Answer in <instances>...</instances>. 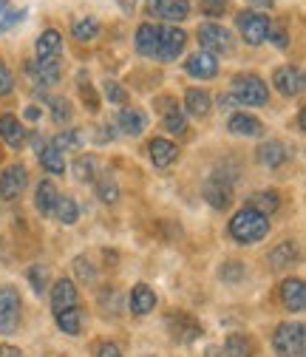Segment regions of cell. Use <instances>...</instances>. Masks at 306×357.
I'll return each instance as SVG.
<instances>
[{"label": "cell", "instance_id": "1", "mask_svg": "<svg viewBox=\"0 0 306 357\" xmlns=\"http://www.w3.org/2000/svg\"><path fill=\"white\" fill-rule=\"evenodd\" d=\"M270 233V218L261 215L258 210H252L250 204L241 207L233 218H230V236L238 241V244H255L261 238H267Z\"/></svg>", "mask_w": 306, "mask_h": 357}, {"label": "cell", "instance_id": "2", "mask_svg": "<svg viewBox=\"0 0 306 357\" xmlns=\"http://www.w3.org/2000/svg\"><path fill=\"white\" fill-rule=\"evenodd\" d=\"M233 97L238 105H264L270 100V88L255 74H238L233 79Z\"/></svg>", "mask_w": 306, "mask_h": 357}, {"label": "cell", "instance_id": "3", "mask_svg": "<svg viewBox=\"0 0 306 357\" xmlns=\"http://www.w3.org/2000/svg\"><path fill=\"white\" fill-rule=\"evenodd\" d=\"M303 343H306L303 324H281L273 335V346L278 357H303Z\"/></svg>", "mask_w": 306, "mask_h": 357}, {"label": "cell", "instance_id": "4", "mask_svg": "<svg viewBox=\"0 0 306 357\" xmlns=\"http://www.w3.org/2000/svg\"><path fill=\"white\" fill-rule=\"evenodd\" d=\"M199 46L201 52L207 54H233L236 49V43H233V34L224 29V26H218V23H201L199 26Z\"/></svg>", "mask_w": 306, "mask_h": 357}, {"label": "cell", "instance_id": "5", "mask_svg": "<svg viewBox=\"0 0 306 357\" xmlns=\"http://www.w3.org/2000/svg\"><path fill=\"white\" fill-rule=\"evenodd\" d=\"M236 26H238L241 37L250 43V46H261V43H264L270 37V31H273V23H270L267 15H258V12H250V9L238 12Z\"/></svg>", "mask_w": 306, "mask_h": 357}, {"label": "cell", "instance_id": "6", "mask_svg": "<svg viewBox=\"0 0 306 357\" xmlns=\"http://www.w3.org/2000/svg\"><path fill=\"white\" fill-rule=\"evenodd\" d=\"M20 324V292L15 287H0V335H12Z\"/></svg>", "mask_w": 306, "mask_h": 357}, {"label": "cell", "instance_id": "7", "mask_svg": "<svg viewBox=\"0 0 306 357\" xmlns=\"http://www.w3.org/2000/svg\"><path fill=\"white\" fill-rule=\"evenodd\" d=\"M201 193H204L207 204H210V207H215V210H227V207L233 204V182H230L227 176L213 173V176L207 178V182H204Z\"/></svg>", "mask_w": 306, "mask_h": 357}, {"label": "cell", "instance_id": "8", "mask_svg": "<svg viewBox=\"0 0 306 357\" xmlns=\"http://www.w3.org/2000/svg\"><path fill=\"white\" fill-rule=\"evenodd\" d=\"M185 43H188V34L182 31V29H176V26H170V29H162V34H159V52H156V57L162 60V63H173L182 52H185Z\"/></svg>", "mask_w": 306, "mask_h": 357}, {"label": "cell", "instance_id": "9", "mask_svg": "<svg viewBox=\"0 0 306 357\" xmlns=\"http://www.w3.org/2000/svg\"><path fill=\"white\" fill-rule=\"evenodd\" d=\"M29 185V173L23 165H9L3 170V176H0V199L6 202H15Z\"/></svg>", "mask_w": 306, "mask_h": 357}, {"label": "cell", "instance_id": "10", "mask_svg": "<svg viewBox=\"0 0 306 357\" xmlns=\"http://www.w3.org/2000/svg\"><path fill=\"white\" fill-rule=\"evenodd\" d=\"M167 329H170L173 340H179V343H193L201 335L199 321H193L188 312H173V315L167 318Z\"/></svg>", "mask_w": 306, "mask_h": 357}, {"label": "cell", "instance_id": "11", "mask_svg": "<svg viewBox=\"0 0 306 357\" xmlns=\"http://www.w3.org/2000/svg\"><path fill=\"white\" fill-rule=\"evenodd\" d=\"M273 85L278 88V94H284V97H298L303 91V74L295 66H281L273 74Z\"/></svg>", "mask_w": 306, "mask_h": 357}, {"label": "cell", "instance_id": "12", "mask_svg": "<svg viewBox=\"0 0 306 357\" xmlns=\"http://www.w3.org/2000/svg\"><path fill=\"white\" fill-rule=\"evenodd\" d=\"M0 139H3L12 151H20L26 145V128L20 125V119L15 114L0 116Z\"/></svg>", "mask_w": 306, "mask_h": 357}, {"label": "cell", "instance_id": "13", "mask_svg": "<svg viewBox=\"0 0 306 357\" xmlns=\"http://www.w3.org/2000/svg\"><path fill=\"white\" fill-rule=\"evenodd\" d=\"M185 71L190 77H196V79H213L218 74V60L213 54H207V52H196L193 57H188Z\"/></svg>", "mask_w": 306, "mask_h": 357}, {"label": "cell", "instance_id": "14", "mask_svg": "<svg viewBox=\"0 0 306 357\" xmlns=\"http://www.w3.org/2000/svg\"><path fill=\"white\" fill-rule=\"evenodd\" d=\"M116 125H119V130L125 133V137H142L145 128H148V116L139 108H122Z\"/></svg>", "mask_w": 306, "mask_h": 357}, {"label": "cell", "instance_id": "15", "mask_svg": "<svg viewBox=\"0 0 306 357\" xmlns=\"http://www.w3.org/2000/svg\"><path fill=\"white\" fill-rule=\"evenodd\" d=\"M34 52H37V60H57L63 52V34L57 29H46L37 37Z\"/></svg>", "mask_w": 306, "mask_h": 357}, {"label": "cell", "instance_id": "16", "mask_svg": "<svg viewBox=\"0 0 306 357\" xmlns=\"http://www.w3.org/2000/svg\"><path fill=\"white\" fill-rule=\"evenodd\" d=\"M151 15H159V17L170 20V23L188 20L190 3H188V0H156V3H151Z\"/></svg>", "mask_w": 306, "mask_h": 357}, {"label": "cell", "instance_id": "17", "mask_svg": "<svg viewBox=\"0 0 306 357\" xmlns=\"http://www.w3.org/2000/svg\"><path fill=\"white\" fill-rule=\"evenodd\" d=\"M26 71H29V77H34V82L37 85H54L57 79H60V63L57 60H34V63H29L26 66Z\"/></svg>", "mask_w": 306, "mask_h": 357}, {"label": "cell", "instance_id": "18", "mask_svg": "<svg viewBox=\"0 0 306 357\" xmlns=\"http://www.w3.org/2000/svg\"><path fill=\"white\" fill-rule=\"evenodd\" d=\"M227 130L236 133V137H261L264 133V122L252 114H233L227 122Z\"/></svg>", "mask_w": 306, "mask_h": 357}, {"label": "cell", "instance_id": "19", "mask_svg": "<svg viewBox=\"0 0 306 357\" xmlns=\"http://www.w3.org/2000/svg\"><path fill=\"white\" fill-rule=\"evenodd\" d=\"M57 199H60V193H57L54 182H52V178H43V182L37 185V193H34V207H37V213H40V215H52L54 207H57Z\"/></svg>", "mask_w": 306, "mask_h": 357}, {"label": "cell", "instance_id": "20", "mask_svg": "<svg viewBox=\"0 0 306 357\" xmlns=\"http://www.w3.org/2000/svg\"><path fill=\"white\" fill-rule=\"evenodd\" d=\"M159 34H162V29L153 26V23H142L137 29V52L142 57H156V52H159Z\"/></svg>", "mask_w": 306, "mask_h": 357}, {"label": "cell", "instance_id": "21", "mask_svg": "<svg viewBox=\"0 0 306 357\" xmlns=\"http://www.w3.org/2000/svg\"><path fill=\"white\" fill-rule=\"evenodd\" d=\"M281 301L289 312H300L306 306V289H303V281L300 278H286L281 284Z\"/></svg>", "mask_w": 306, "mask_h": 357}, {"label": "cell", "instance_id": "22", "mask_svg": "<svg viewBox=\"0 0 306 357\" xmlns=\"http://www.w3.org/2000/svg\"><path fill=\"white\" fill-rule=\"evenodd\" d=\"M255 156H258V162L264 165V167H281V165L289 159L286 145L278 142V139H270V142H264V145H258Z\"/></svg>", "mask_w": 306, "mask_h": 357}, {"label": "cell", "instance_id": "23", "mask_svg": "<svg viewBox=\"0 0 306 357\" xmlns=\"http://www.w3.org/2000/svg\"><path fill=\"white\" fill-rule=\"evenodd\" d=\"M156 309V292L148 284H137L130 289V312L134 315H151Z\"/></svg>", "mask_w": 306, "mask_h": 357}, {"label": "cell", "instance_id": "24", "mask_svg": "<svg viewBox=\"0 0 306 357\" xmlns=\"http://www.w3.org/2000/svg\"><path fill=\"white\" fill-rule=\"evenodd\" d=\"M148 153H151V162H153L156 167H170L173 162L179 159V148L173 145L170 139H159V137L148 145Z\"/></svg>", "mask_w": 306, "mask_h": 357}, {"label": "cell", "instance_id": "25", "mask_svg": "<svg viewBox=\"0 0 306 357\" xmlns=\"http://www.w3.org/2000/svg\"><path fill=\"white\" fill-rule=\"evenodd\" d=\"M52 306H54V312H63V309L77 306V289H74V284L68 278H60L52 287Z\"/></svg>", "mask_w": 306, "mask_h": 357}, {"label": "cell", "instance_id": "26", "mask_svg": "<svg viewBox=\"0 0 306 357\" xmlns=\"http://www.w3.org/2000/svg\"><path fill=\"white\" fill-rule=\"evenodd\" d=\"M185 111L193 116H207L210 114V94L201 91V88H190L185 94Z\"/></svg>", "mask_w": 306, "mask_h": 357}, {"label": "cell", "instance_id": "27", "mask_svg": "<svg viewBox=\"0 0 306 357\" xmlns=\"http://www.w3.org/2000/svg\"><path fill=\"white\" fill-rule=\"evenodd\" d=\"M278 204H281L278 190H261V193H255V196L250 199V207L258 210L261 215H267V218H270V213L278 210Z\"/></svg>", "mask_w": 306, "mask_h": 357}, {"label": "cell", "instance_id": "28", "mask_svg": "<svg viewBox=\"0 0 306 357\" xmlns=\"http://www.w3.org/2000/svg\"><path fill=\"white\" fill-rule=\"evenodd\" d=\"M37 159H40V165L46 167L49 173H66V159H63V153L54 145H43L37 151Z\"/></svg>", "mask_w": 306, "mask_h": 357}, {"label": "cell", "instance_id": "29", "mask_svg": "<svg viewBox=\"0 0 306 357\" xmlns=\"http://www.w3.org/2000/svg\"><path fill=\"white\" fill-rule=\"evenodd\" d=\"M54 215H57L60 225L71 227V225H77V218H79V204L71 196H60L57 199V207H54Z\"/></svg>", "mask_w": 306, "mask_h": 357}, {"label": "cell", "instance_id": "30", "mask_svg": "<svg viewBox=\"0 0 306 357\" xmlns=\"http://www.w3.org/2000/svg\"><path fill=\"white\" fill-rule=\"evenodd\" d=\"M295 258H298L295 241H284V244H278V247L270 252V266H273V270H284V266H289Z\"/></svg>", "mask_w": 306, "mask_h": 357}, {"label": "cell", "instance_id": "31", "mask_svg": "<svg viewBox=\"0 0 306 357\" xmlns=\"http://www.w3.org/2000/svg\"><path fill=\"white\" fill-rule=\"evenodd\" d=\"M165 128L170 130V133H185L188 130V119H185V111L173 102V100H167V108H165Z\"/></svg>", "mask_w": 306, "mask_h": 357}, {"label": "cell", "instance_id": "32", "mask_svg": "<svg viewBox=\"0 0 306 357\" xmlns=\"http://www.w3.org/2000/svg\"><path fill=\"white\" fill-rule=\"evenodd\" d=\"M71 34H74V40H79V43L97 40V34H100V20H97V17H79V20L74 23Z\"/></svg>", "mask_w": 306, "mask_h": 357}, {"label": "cell", "instance_id": "33", "mask_svg": "<svg viewBox=\"0 0 306 357\" xmlns=\"http://www.w3.org/2000/svg\"><path fill=\"white\" fill-rule=\"evenodd\" d=\"M57 326H60L66 335H79V329H82V315H79V309L71 306V309L57 312Z\"/></svg>", "mask_w": 306, "mask_h": 357}, {"label": "cell", "instance_id": "34", "mask_svg": "<svg viewBox=\"0 0 306 357\" xmlns=\"http://www.w3.org/2000/svg\"><path fill=\"white\" fill-rule=\"evenodd\" d=\"M97 199L105 202V204H114L119 199V185H116V178L111 173H102L97 178Z\"/></svg>", "mask_w": 306, "mask_h": 357}, {"label": "cell", "instance_id": "35", "mask_svg": "<svg viewBox=\"0 0 306 357\" xmlns=\"http://www.w3.org/2000/svg\"><path fill=\"white\" fill-rule=\"evenodd\" d=\"M52 145H54L60 153L79 151V148H82V133H79V130H60L57 137L52 139Z\"/></svg>", "mask_w": 306, "mask_h": 357}, {"label": "cell", "instance_id": "36", "mask_svg": "<svg viewBox=\"0 0 306 357\" xmlns=\"http://www.w3.org/2000/svg\"><path fill=\"white\" fill-rule=\"evenodd\" d=\"M224 354L227 357H250V351H252V343L244 337V335H230L227 340H224Z\"/></svg>", "mask_w": 306, "mask_h": 357}, {"label": "cell", "instance_id": "37", "mask_svg": "<svg viewBox=\"0 0 306 357\" xmlns=\"http://www.w3.org/2000/svg\"><path fill=\"white\" fill-rule=\"evenodd\" d=\"M71 102L66 100V97H54L52 100V119L57 122V125H68L71 122Z\"/></svg>", "mask_w": 306, "mask_h": 357}, {"label": "cell", "instance_id": "38", "mask_svg": "<svg viewBox=\"0 0 306 357\" xmlns=\"http://www.w3.org/2000/svg\"><path fill=\"white\" fill-rule=\"evenodd\" d=\"M74 273H77V278L82 284H91L97 278V266L89 258H85V255H79V258H74Z\"/></svg>", "mask_w": 306, "mask_h": 357}, {"label": "cell", "instance_id": "39", "mask_svg": "<svg viewBox=\"0 0 306 357\" xmlns=\"http://www.w3.org/2000/svg\"><path fill=\"white\" fill-rule=\"evenodd\" d=\"M94 167H97L94 156H79L74 162V176L79 178V182H91V178H94Z\"/></svg>", "mask_w": 306, "mask_h": 357}, {"label": "cell", "instance_id": "40", "mask_svg": "<svg viewBox=\"0 0 306 357\" xmlns=\"http://www.w3.org/2000/svg\"><path fill=\"white\" fill-rule=\"evenodd\" d=\"M244 264L241 261H227L224 266H222V273H218V275H222V281H230V284H236V281H241L244 278Z\"/></svg>", "mask_w": 306, "mask_h": 357}, {"label": "cell", "instance_id": "41", "mask_svg": "<svg viewBox=\"0 0 306 357\" xmlns=\"http://www.w3.org/2000/svg\"><path fill=\"white\" fill-rule=\"evenodd\" d=\"M29 281H31V287H34V292L37 295H43V292H46V270H43V266L40 264H34V266H29Z\"/></svg>", "mask_w": 306, "mask_h": 357}, {"label": "cell", "instance_id": "42", "mask_svg": "<svg viewBox=\"0 0 306 357\" xmlns=\"http://www.w3.org/2000/svg\"><path fill=\"white\" fill-rule=\"evenodd\" d=\"M102 91H105V100H111V102H116V105H122V102L128 100V94L122 91L119 82H114V79H108V82H105Z\"/></svg>", "mask_w": 306, "mask_h": 357}, {"label": "cell", "instance_id": "43", "mask_svg": "<svg viewBox=\"0 0 306 357\" xmlns=\"http://www.w3.org/2000/svg\"><path fill=\"white\" fill-rule=\"evenodd\" d=\"M26 15H29L26 9H17V12H6L3 17H0V34H3V31H9L12 26H17V23H20Z\"/></svg>", "mask_w": 306, "mask_h": 357}, {"label": "cell", "instance_id": "44", "mask_svg": "<svg viewBox=\"0 0 306 357\" xmlns=\"http://www.w3.org/2000/svg\"><path fill=\"white\" fill-rule=\"evenodd\" d=\"M12 88H15V77H12V71L6 68V63H0V97H6Z\"/></svg>", "mask_w": 306, "mask_h": 357}, {"label": "cell", "instance_id": "45", "mask_svg": "<svg viewBox=\"0 0 306 357\" xmlns=\"http://www.w3.org/2000/svg\"><path fill=\"white\" fill-rule=\"evenodd\" d=\"M270 40L275 43L278 49H286V46H289V37H286V31H270Z\"/></svg>", "mask_w": 306, "mask_h": 357}, {"label": "cell", "instance_id": "46", "mask_svg": "<svg viewBox=\"0 0 306 357\" xmlns=\"http://www.w3.org/2000/svg\"><path fill=\"white\" fill-rule=\"evenodd\" d=\"M100 357H122V351H119L116 343H105V346L100 349Z\"/></svg>", "mask_w": 306, "mask_h": 357}, {"label": "cell", "instance_id": "47", "mask_svg": "<svg viewBox=\"0 0 306 357\" xmlns=\"http://www.w3.org/2000/svg\"><path fill=\"white\" fill-rule=\"evenodd\" d=\"M0 357H23V351L15 346H0Z\"/></svg>", "mask_w": 306, "mask_h": 357}, {"label": "cell", "instance_id": "48", "mask_svg": "<svg viewBox=\"0 0 306 357\" xmlns=\"http://www.w3.org/2000/svg\"><path fill=\"white\" fill-rule=\"evenodd\" d=\"M82 88V97H85V102H91V111H97V97L91 94V88H85V85H79Z\"/></svg>", "mask_w": 306, "mask_h": 357}, {"label": "cell", "instance_id": "49", "mask_svg": "<svg viewBox=\"0 0 306 357\" xmlns=\"http://www.w3.org/2000/svg\"><path fill=\"white\" fill-rule=\"evenodd\" d=\"M218 105H222V108H233V105H238V102H236L233 94H222V97H218Z\"/></svg>", "mask_w": 306, "mask_h": 357}, {"label": "cell", "instance_id": "50", "mask_svg": "<svg viewBox=\"0 0 306 357\" xmlns=\"http://www.w3.org/2000/svg\"><path fill=\"white\" fill-rule=\"evenodd\" d=\"M207 357H227V354H224L222 346H210V349H207Z\"/></svg>", "mask_w": 306, "mask_h": 357}, {"label": "cell", "instance_id": "51", "mask_svg": "<svg viewBox=\"0 0 306 357\" xmlns=\"http://www.w3.org/2000/svg\"><path fill=\"white\" fill-rule=\"evenodd\" d=\"M26 119L37 122V119H40V108H34V105H31V108H26Z\"/></svg>", "mask_w": 306, "mask_h": 357}, {"label": "cell", "instance_id": "52", "mask_svg": "<svg viewBox=\"0 0 306 357\" xmlns=\"http://www.w3.org/2000/svg\"><path fill=\"white\" fill-rule=\"evenodd\" d=\"M9 12V0H0V17H3Z\"/></svg>", "mask_w": 306, "mask_h": 357}, {"label": "cell", "instance_id": "53", "mask_svg": "<svg viewBox=\"0 0 306 357\" xmlns=\"http://www.w3.org/2000/svg\"><path fill=\"white\" fill-rule=\"evenodd\" d=\"M252 3H258V6H273L275 0H252Z\"/></svg>", "mask_w": 306, "mask_h": 357}, {"label": "cell", "instance_id": "54", "mask_svg": "<svg viewBox=\"0 0 306 357\" xmlns=\"http://www.w3.org/2000/svg\"><path fill=\"white\" fill-rule=\"evenodd\" d=\"M207 3H224V0H207Z\"/></svg>", "mask_w": 306, "mask_h": 357}, {"label": "cell", "instance_id": "55", "mask_svg": "<svg viewBox=\"0 0 306 357\" xmlns=\"http://www.w3.org/2000/svg\"><path fill=\"white\" fill-rule=\"evenodd\" d=\"M151 3H156V0H151Z\"/></svg>", "mask_w": 306, "mask_h": 357}]
</instances>
